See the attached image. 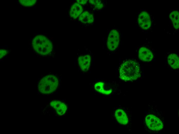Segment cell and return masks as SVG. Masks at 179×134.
Returning <instances> with one entry per match:
<instances>
[{"label": "cell", "mask_w": 179, "mask_h": 134, "mask_svg": "<svg viewBox=\"0 0 179 134\" xmlns=\"http://www.w3.org/2000/svg\"><path fill=\"white\" fill-rule=\"evenodd\" d=\"M32 46L35 51L42 55L50 54L53 49L52 44L46 36L39 35L35 37L32 40Z\"/></svg>", "instance_id": "2"}, {"label": "cell", "mask_w": 179, "mask_h": 134, "mask_svg": "<svg viewBox=\"0 0 179 134\" xmlns=\"http://www.w3.org/2000/svg\"><path fill=\"white\" fill-rule=\"evenodd\" d=\"M89 2L91 4L94 6L95 8L96 9H100L103 7V4L100 0H90Z\"/></svg>", "instance_id": "16"}, {"label": "cell", "mask_w": 179, "mask_h": 134, "mask_svg": "<svg viewBox=\"0 0 179 134\" xmlns=\"http://www.w3.org/2000/svg\"><path fill=\"white\" fill-rule=\"evenodd\" d=\"M105 83L103 82H99L95 83L94 86L95 89L97 91L103 94L109 95L112 92V89L106 90L105 88Z\"/></svg>", "instance_id": "15"}, {"label": "cell", "mask_w": 179, "mask_h": 134, "mask_svg": "<svg viewBox=\"0 0 179 134\" xmlns=\"http://www.w3.org/2000/svg\"><path fill=\"white\" fill-rule=\"evenodd\" d=\"M83 10L82 6L77 2L75 3L71 6L69 14L70 16L74 19H75L79 17Z\"/></svg>", "instance_id": "10"}, {"label": "cell", "mask_w": 179, "mask_h": 134, "mask_svg": "<svg viewBox=\"0 0 179 134\" xmlns=\"http://www.w3.org/2000/svg\"><path fill=\"white\" fill-rule=\"evenodd\" d=\"M115 116L118 121L120 124L125 125L128 123V120L127 116L123 110L121 109L116 110Z\"/></svg>", "instance_id": "11"}, {"label": "cell", "mask_w": 179, "mask_h": 134, "mask_svg": "<svg viewBox=\"0 0 179 134\" xmlns=\"http://www.w3.org/2000/svg\"><path fill=\"white\" fill-rule=\"evenodd\" d=\"M7 50L4 49L0 50V58H2L7 54Z\"/></svg>", "instance_id": "17"}, {"label": "cell", "mask_w": 179, "mask_h": 134, "mask_svg": "<svg viewBox=\"0 0 179 134\" xmlns=\"http://www.w3.org/2000/svg\"><path fill=\"white\" fill-rule=\"evenodd\" d=\"M138 56L141 60L146 62L151 61L153 57L152 52L149 49L144 47H142L139 49Z\"/></svg>", "instance_id": "7"}, {"label": "cell", "mask_w": 179, "mask_h": 134, "mask_svg": "<svg viewBox=\"0 0 179 134\" xmlns=\"http://www.w3.org/2000/svg\"><path fill=\"white\" fill-rule=\"evenodd\" d=\"M50 104V106L55 110L57 114L59 115L64 114L67 110L66 105L59 101H52Z\"/></svg>", "instance_id": "9"}, {"label": "cell", "mask_w": 179, "mask_h": 134, "mask_svg": "<svg viewBox=\"0 0 179 134\" xmlns=\"http://www.w3.org/2000/svg\"><path fill=\"white\" fill-rule=\"evenodd\" d=\"M91 60V56L89 55L81 56L79 57L78 59V64L82 71H86L88 70L90 65Z\"/></svg>", "instance_id": "8"}, {"label": "cell", "mask_w": 179, "mask_h": 134, "mask_svg": "<svg viewBox=\"0 0 179 134\" xmlns=\"http://www.w3.org/2000/svg\"><path fill=\"white\" fill-rule=\"evenodd\" d=\"M145 122L148 127L153 130H159L163 127V124L160 120L153 115H147L146 118Z\"/></svg>", "instance_id": "5"}, {"label": "cell", "mask_w": 179, "mask_h": 134, "mask_svg": "<svg viewBox=\"0 0 179 134\" xmlns=\"http://www.w3.org/2000/svg\"><path fill=\"white\" fill-rule=\"evenodd\" d=\"M169 18L172 21L174 28L178 29L179 27V13L178 11H174L170 14Z\"/></svg>", "instance_id": "14"}, {"label": "cell", "mask_w": 179, "mask_h": 134, "mask_svg": "<svg viewBox=\"0 0 179 134\" xmlns=\"http://www.w3.org/2000/svg\"><path fill=\"white\" fill-rule=\"evenodd\" d=\"M120 41V35L118 31L113 29L111 31L108 35L107 45L110 50H114L118 46Z\"/></svg>", "instance_id": "4"}, {"label": "cell", "mask_w": 179, "mask_h": 134, "mask_svg": "<svg viewBox=\"0 0 179 134\" xmlns=\"http://www.w3.org/2000/svg\"><path fill=\"white\" fill-rule=\"evenodd\" d=\"M140 69L135 62L129 60L123 63L119 70L120 78L125 81H133L137 79L140 76Z\"/></svg>", "instance_id": "1"}, {"label": "cell", "mask_w": 179, "mask_h": 134, "mask_svg": "<svg viewBox=\"0 0 179 134\" xmlns=\"http://www.w3.org/2000/svg\"><path fill=\"white\" fill-rule=\"evenodd\" d=\"M58 84V78L52 75H48L42 78L38 85L39 91L43 94H49L54 92Z\"/></svg>", "instance_id": "3"}, {"label": "cell", "mask_w": 179, "mask_h": 134, "mask_svg": "<svg viewBox=\"0 0 179 134\" xmlns=\"http://www.w3.org/2000/svg\"><path fill=\"white\" fill-rule=\"evenodd\" d=\"M76 1L77 3L80 5H84L87 3V1L86 0H77Z\"/></svg>", "instance_id": "18"}, {"label": "cell", "mask_w": 179, "mask_h": 134, "mask_svg": "<svg viewBox=\"0 0 179 134\" xmlns=\"http://www.w3.org/2000/svg\"><path fill=\"white\" fill-rule=\"evenodd\" d=\"M138 22L140 26L144 30L149 29L151 26L150 17L147 12L143 11L140 13L138 16Z\"/></svg>", "instance_id": "6"}, {"label": "cell", "mask_w": 179, "mask_h": 134, "mask_svg": "<svg viewBox=\"0 0 179 134\" xmlns=\"http://www.w3.org/2000/svg\"><path fill=\"white\" fill-rule=\"evenodd\" d=\"M79 20L83 23L91 24L94 21L93 14L89 12L85 11L83 12L80 15Z\"/></svg>", "instance_id": "12"}, {"label": "cell", "mask_w": 179, "mask_h": 134, "mask_svg": "<svg viewBox=\"0 0 179 134\" xmlns=\"http://www.w3.org/2000/svg\"><path fill=\"white\" fill-rule=\"evenodd\" d=\"M167 60L169 64L173 68H179V59L176 54L172 53L170 54L168 56Z\"/></svg>", "instance_id": "13"}]
</instances>
